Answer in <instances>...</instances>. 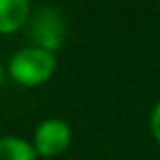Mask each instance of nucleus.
<instances>
[{"mask_svg": "<svg viewBox=\"0 0 160 160\" xmlns=\"http://www.w3.org/2000/svg\"><path fill=\"white\" fill-rule=\"evenodd\" d=\"M5 75H7V68L0 64V86H2V81H5Z\"/></svg>", "mask_w": 160, "mask_h": 160, "instance_id": "0eeeda50", "label": "nucleus"}, {"mask_svg": "<svg viewBox=\"0 0 160 160\" xmlns=\"http://www.w3.org/2000/svg\"><path fill=\"white\" fill-rule=\"evenodd\" d=\"M0 160H38V153L22 136H0Z\"/></svg>", "mask_w": 160, "mask_h": 160, "instance_id": "39448f33", "label": "nucleus"}, {"mask_svg": "<svg viewBox=\"0 0 160 160\" xmlns=\"http://www.w3.org/2000/svg\"><path fill=\"white\" fill-rule=\"evenodd\" d=\"M149 132H151V136H153V140L160 145V101L151 108V112H149Z\"/></svg>", "mask_w": 160, "mask_h": 160, "instance_id": "423d86ee", "label": "nucleus"}, {"mask_svg": "<svg viewBox=\"0 0 160 160\" xmlns=\"http://www.w3.org/2000/svg\"><path fill=\"white\" fill-rule=\"evenodd\" d=\"M57 70V57L51 51L38 48V46H27L20 48L7 66V75L24 86V88H38L46 83Z\"/></svg>", "mask_w": 160, "mask_h": 160, "instance_id": "f257e3e1", "label": "nucleus"}, {"mask_svg": "<svg viewBox=\"0 0 160 160\" xmlns=\"http://www.w3.org/2000/svg\"><path fill=\"white\" fill-rule=\"evenodd\" d=\"M72 140V129L64 118H44L33 132V149L38 158H57L62 156Z\"/></svg>", "mask_w": 160, "mask_h": 160, "instance_id": "7ed1b4c3", "label": "nucleus"}, {"mask_svg": "<svg viewBox=\"0 0 160 160\" xmlns=\"http://www.w3.org/2000/svg\"><path fill=\"white\" fill-rule=\"evenodd\" d=\"M29 38H31V46L51 53L59 51L66 40V18L62 9L53 5L38 7L29 20Z\"/></svg>", "mask_w": 160, "mask_h": 160, "instance_id": "f03ea898", "label": "nucleus"}, {"mask_svg": "<svg viewBox=\"0 0 160 160\" xmlns=\"http://www.w3.org/2000/svg\"><path fill=\"white\" fill-rule=\"evenodd\" d=\"M31 13L29 0H0V35H13L29 27Z\"/></svg>", "mask_w": 160, "mask_h": 160, "instance_id": "20e7f679", "label": "nucleus"}]
</instances>
